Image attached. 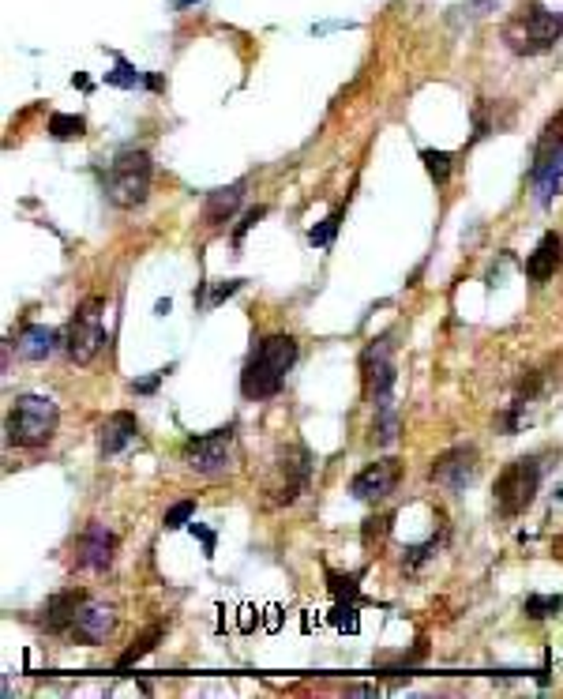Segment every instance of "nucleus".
<instances>
[{"label": "nucleus", "instance_id": "1", "mask_svg": "<svg viewBox=\"0 0 563 699\" xmlns=\"http://www.w3.org/2000/svg\"><path fill=\"white\" fill-rule=\"evenodd\" d=\"M361 377L365 395L376 410V444H395L398 440V414H395V358H391V339L372 342L361 354Z\"/></svg>", "mask_w": 563, "mask_h": 699}, {"label": "nucleus", "instance_id": "2", "mask_svg": "<svg viewBox=\"0 0 563 699\" xmlns=\"http://www.w3.org/2000/svg\"><path fill=\"white\" fill-rule=\"evenodd\" d=\"M297 361V339L293 335H267L260 339V346L252 350V358L241 372V391L244 398L252 403H260V398H271L282 391L286 384L290 369Z\"/></svg>", "mask_w": 563, "mask_h": 699}, {"label": "nucleus", "instance_id": "3", "mask_svg": "<svg viewBox=\"0 0 563 699\" xmlns=\"http://www.w3.org/2000/svg\"><path fill=\"white\" fill-rule=\"evenodd\" d=\"M559 38H563V15L537 5V0L519 5L503 23V42L519 57H541L549 49H556Z\"/></svg>", "mask_w": 563, "mask_h": 699}, {"label": "nucleus", "instance_id": "4", "mask_svg": "<svg viewBox=\"0 0 563 699\" xmlns=\"http://www.w3.org/2000/svg\"><path fill=\"white\" fill-rule=\"evenodd\" d=\"M150 177H155V162H150V155L136 151V147H124V151L110 162V173H106V181H101V188H106V199L113 207L132 211V207L147 204Z\"/></svg>", "mask_w": 563, "mask_h": 699}, {"label": "nucleus", "instance_id": "5", "mask_svg": "<svg viewBox=\"0 0 563 699\" xmlns=\"http://www.w3.org/2000/svg\"><path fill=\"white\" fill-rule=\"evenodd\" d=\"M57 421H61V410L49 395H19L12 403V410H8V421H5L8 444H15V447H45L57 433Z\"/></svg>", "mask_w": 563, "mask_h": 699}, {"label": "nucleus", "instance_id": "6", "mask_svg": "<svg viewBox=\"0 0 563 699\" xmlns=\"http://www.w3.org/2000/svg\"><path fill=\"white\" fill-rule=\"evenodd\" d=\"M537 489H541V463L537 459H515L500 470L496 478V512L503 519H519L530 504Z\"/></svg>", "mask_w": 563, "mask_h": 699}, {"label": "nucleus", "instance_id": "7", "mask_svg": "<svg viewBox=\"0 0 563 699\" xmlns=\"http://www.w3.org/2000/svg\"><path fill=\"white\" fill-rule=\"evenodd\" d=\"M101 312H106V302L101 297H91L75 309V316L68 320V331H64V354L75 361V365H91L101 346L110 342L106 328H101Z\"/></svg>", "mask_w": 563, "mask_h": 699}, {"label": "nucleus", "instance_id": "8", "mask_svg": "<svg viewBox=\"0 0 563 699\" xmlns=\"http://www.w3.org/2000/svg\"><path fill=\"white\" fill-rule=\"evenodd\" d=\"M309 474H312V455L301 444L282 447L278 459L271 463V478H267L271 504H293L304 493V485H309Z\"/></svg>", "mask_w": 563, "mask_h": 699}, {"label": "nucleus", "instance_id": "9", "mask_svg": "<svg viewBox=\"0 0 563 699\" xmlns=\"http://www.w3.org/2000/svg\"><path fill=\"white\" fill-rule=\"evenodd\" d=\"M229 459H234V426L211 429L185 444V463L196 474H218L229 466Z\"/></svg>", "mask_w": 563, "mask_h": 699}, {"label": "nucleus", "instance_id": "10", "mask_svg": "<svg viewBox=\"0 0 563 699\" xmlns=\"http://www.w3.org/2000/svg\"><path fill=\"white\" fill-rule=\"evenodd\" d=\"M477 470H481L477 447L458 444V447H447L444 455H436V463H432V482L447 493H463L477 482Z\"/></svg>", "mask_w": 563, "mask_h": 699}, {"label": "nucleus", "instance_id": "11", "mask_svg": "<svg viewBox=\"0 0 563 699\" xmlns=\"http://www.w3.org/2000/svg\"><path fill=\"white\" fill-rule=\"evenodd\" d=\"M113 624H117V613L113 606H101V602H87L80 606V613H75V620L68 624V639L72 643H83V646H98L101 639H106L113 632Z\"/></svg>", "mask_w": 563, "mask_h": 699}, {"label": "nucleus", "instance_id": "12", "mask_svg": "<svg viewBox=\"0 0 563 699\" xmlns=\"http://www.w3.org/2000/svg\"><path fill=\"white\" fill-rule=\"evenodd\" d=\"M402 478V463L398 459H379V463H368L357 478L349 482V493L357 501H383V496H391L395 485Z\"/></svg>", "mask_w": 563, "mask_h": 699}, {"label": "nucleus", "instance_id": "13", "mask_svg": "<svg viewBox=\"0 0 563 699\" xmlns=\"http://www.w3.org/2000/svg\"><path fill=\"white\" fill-rule=\"evenodd\" d=\"M113 549H117V538L106 522H91V527L80 534V564L83 568H94V571H106L113 564Z\"/></svg>", "mask_w": 563, "mask_h": 699}, {"label": "nucleus", "instance_id": "14", "mask_svg": "<svg viewBox=\"0 0 563 699\" xmlns=\"http://www.w3.org/2000/svg\"><path fill=\"white\" fill-rule=\"evenodd\" d=\"M559 263H563V237L559 234H545L541 241H537L533 253H530V260H526V274L533 282H549L552 274L559 271Z\"/></svg>", "mask_w": 563, "mask_h": 699}, {"label": "nucleus", "instance_id": "15", "mask_svg": "<svg viewBox=\"0 0 563 699\" xmlns=\"http://www.w3.org/2000/svg\"><path fill=\"white\" fill-rule=\"evenodd\" d=\"M136 433H139V426H136V414H128V410H117V414H110L106 421H101V429H98L101 455H117V452H124V447L136 440Z\"/></svg>", "mask_w": 563, "mask_h": 699}, {"label": "nucleus", "instance_id": "16", "mask_svg": "<svg viewBox=\"0 0 563 699\" xmlns=\"http://www.w3.org/2000/svg\"><path fill=\"white\" fill-rule=\"evenodd\" d=\"M244 185H248V181H237V185H229V188L207 192V204H203V226L218 230L222 222L234 218V211L241 207V199H244Z\"/></svg>", "mask_w": 563, "mask_h": 699}, {"label": "nucleus", "instance_id": "17", "mask_svg": "<svg viewBox=\"0 0 563 699\" xmlns=\"http://www.w3.org/2000/svg\"><path fill=\"white\" fill-rule=\"evenodd\" d=\"M83 602H87V594H83V590H61V594H53V598L45 602V617H42L45 632L64 636V632H68V624L75 620V613H80Z\"/></svg>", "mask_w": 563, "mask_h": 699}, {"label": "nucleus", "instance_id": "18", "mask_svg": "<svg viewBox=\"0 0 563 699\" xmlns=\"http://www.w3.org/2000/svg\"><path fill=\"white\" fill-rule=\"evenodd\" d=\"M15 350H19V358H27V361H45L57 350V331L45 328V323H27L15 339Z\"/></svg>", "mask_w": 563, "mask_h": 699}, {"label": "nucleus", "instance_id": "19", "mask_svg": "<svg viewBox=\"0 0 563 699\" xmlns=\"http://www.w3.org/2000/svg\"><path fill=\"white\" fill-rule=\"evenodd\" d=\"M158 639H162V624H150V628L132 643V646H128V651L117 658V669H132L143 655H150V651H155V646H158Z\"/></svg>", "mask_w": 563, "mask_h": 699}, {"label": "nucleus", "instance_id": "20", "mask_svg": "<svg viewBox=\"0 0 563 699\" xmlns=\"http://www.w3.org/2000/svg\"><path fill=\"white\" fill-rule=\"evenodd\" d=\"M556 151H563V110L545 124V132H541V139H537V151H533V162H545V158H552Z\"/></svg>", "mask_w": 563, "mask_h": 699}, {"label": "nucleus", "instance_id": "21", "mask_svg": "<svg viewBox=\"0 0 563 699\" xmlns=\"http://www.w3.org/2000/svg\"><path fill=\"white\" fill-rule=\"evenodd\" d=\"M106 83H113V87H158V80H150V76H143V72H136L132 64H128L124 57H117V68L113 72H106Z\"/></svg>", "mask_w": 563, "mask_h": 699}, {"label": "nucleus", "instance_id": "22", "mask_svg": "<svg viewBox=\"0 0 563 699\" xmlns=\"http://www.w3.org/2000/svg\"><path fill=\"white\" fill-rule=\"evenodd\" d=\"M87 132V120L75 113H53L49 117V136L53 139H80Z\"/></svg>", "mask_w": 563, "mask_h": 699}, {"label": "nucleus", "instance_id": "23", "mask_svg": "<svg viewBox=\"0 0 563 699\" xmlns=\"http://www.w3.org/2000/svg\"><path fill=\"white\" fill-rule=\"evenodd\" d=\"M421 162H425V169H428V177H432V181H436V185H447L451 169H454V158H451L447 151H432V147H425V151H421Z\"/></svg>", "mask_w": 563, "mask_h": 699}, {"label": "nucleus", "instance_id": "24", "mask_svg": "<svg viewBox=\"0 0 563 699\" xmlns=\"http://www.w3.org/2000/svg\"><path fill=\"white\" fill-rule=\"evenodd\" d=\"M522 609H526V617H533V620H545V617H556V613L563 609V598H559V594H530L526 602H522Z\"/></svg>", "mask_w": 563, "mask_h": 699}, {"label": "nucleus", "instance_id": "25", "mask_svg": "<svg viewBox=\"0 0 563 699\" xmlns=\"http://www.w3.org/2000/svg\"><path fill=\"white\" fill-rule=\"evenodd\" d=\"M342 215H346V207H335V211H330V215L320 222V226L309 234V241H312L316 248H330V244H335V234H339V226H342Z\"/></svg>", "mask_w": 563, "mask_h": 699}, {"label": "nucleus", "instance_id": "26", "mask_svg": "<svg viewBox=\"0 0 563 699\" xmlns=\"http://www.w3.org/2000/svg\"><path fill=\"white\" fill-rule=\"evenodd\" d=\"M196 515V501H177L169 512H166V531H181L188 527V519Z\"/></svg>", "mask_w": 563, "mask_h": 699}, {"label": "nucleus", "instance_id": "27", "mask_svg": "<svg viewBox=\"0 0 563 699\" xmlns=\"http://www.w3.org/2000/svg\"><path fill=\"white\" fill-rule=\"evenodd\" d=\"M330 590H335L339 598H346V602H357V594H361V587H357V579L361 576H335V571H330Z\"/></svg>", "mask_w": 563, "mask_h": 699}, {"label": "nucleus", "instance_id": "28", "mask_svg": "<svg viewBox=\"0 0 563 699\" xmlns=\"http://www.w3.org/2000/svg\"><path fill=\"white\" fill-rule=\"evenodd\" d=\"M391 519H395V515H372V519L365 522V545H372V538L383 541V534L391 531Z\"/></svg>", "mask_w": 563, "mask_h": 699}, {"label": "nucleus", "instance_id": "29", "mask_svg": "<svg viewBox=\"0 0 563 699\" xmlns=\"http://www.w3.org/2000/svg\"><path fill=\"white\" fill-rule=\"evenodd\" d=\"M263 215H267V207H252V211L244 215V222H241V226H237V234H234V244H237V248H241L244 234H248V230H252V226H255V222H260Z\"/></svg>", "mask_w": 563, "mask_h": 699}, {"label": "nucleus", "instance_id": "30", "mask_svg": "<svg viewBox=\"0 0 563 699\" xmlns=\"http://www.w3.org/2000/svg\"><path fill=\"white\" fill-rule=\"evenodd\" d=\"M241 282H244V279H229V282H222V286H215V293H211V302H207V305H211V309H215V305H222V302H225V297H234V293L241 290Z\"/></svg>", "mask_w": 563, "mask_h": 699}, {"label": "nucleus", "instance_id": "31", "mask_svg": "<svg viewBox=\"0 0 563 699\" xmlns=\"http://www.w3.org/2000/svg\"><path fill=\"white\" fill-rule=\"evenodd\" d=\"M166 372H169V369H158V372H150V377L136 380V384H132V388H136V395H150V391H155V388L166 380Z\"/></svg>", "mask_w": 563, "mask_h": 699}, {"label": "nucleus", "instance_id": "32", "mask_svg": "<svg viewBox=\"0 0 563 699\" xmlns=\"http://www.w3.org/2000/svg\"><path fill=\"white\" fill-rule=\"evenodd\" d=\"M196 534H199V541H203V553H207V557H215V534L211 531H203V527H192Z\"/></svg>", "mask_w": 563, "mask_h": 699}, {"label": "nucleus", "instance_id": "33", "mask_svg": "<svg viewBox=\"0 0 563 699\" xmlns=\"http://www.w3.org/2000/svg\"><path fill=\"white\" fill-rule=\"evenodd\" d=\"M188 5H196V0H177V8H188Z\"/></svg>", "mask_w": 563, "mask_h": 699}]
</instances>
